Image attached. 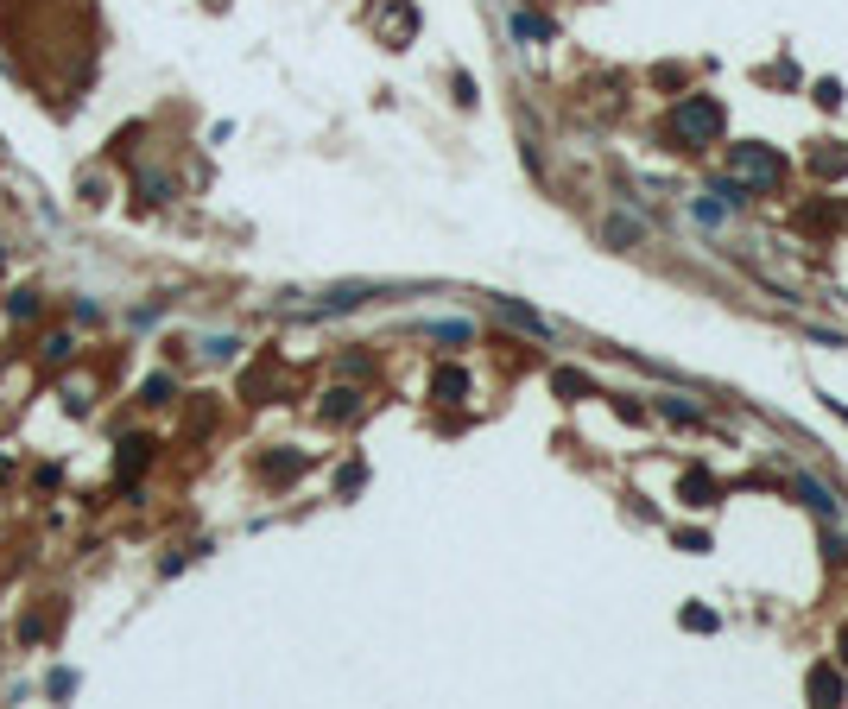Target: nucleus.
<instances>
[{"mask_svg": "<svg viewBox=\"0 0 848 709\" xmlns=\"http://www.w3.org/2000/svg\"><path fill=\"white\" fill-rule=\"evenodd\" d=\"M779 171H785V158L772 146H728V177H741V184H779Z\"/></svg>", "mask_w": 848, "mask_h": 709, "instance_id": "nucleus-1", "label": "nucleus"}, {"mask_svg": "<svg viewBox=\"0 0 848 709\" xmlns=\"http://www.w3.org/2000/svg\"><path fill=\"white\" fill-rule=\"evenodd\" d=\"M671 127H678L684 140H697V146H703V140H715V134H722V108H715L709 96H691V102H678Z\"/></svg>", "mask_w": 848, "mask_h": 709, "instance_id": "nucleus-2", "label": "nucleus"}, {"mask_svg": "<svg viewBox=\"0 0 848 709\" xmlns=\"http://www.w3.org/2000/svg\"><path fill=\"white\" fill-rule=\"evenodd\" d=\"M500 317H507V323H520V329H532V336H545V329H551L532 304H513V298H500Z\"/></svg>", "mask_w": 848, "mask_h": 709, "instance_id": "nucleus-3", "label": "nucleus"}, {"mask_svg": "<svg viewBox=\"0 0 848 709\" xmlns=\"http://www.w3.org/2000/svg\"><path fill=\"white\" fill-rule=\"evenodd\" d=\"M811 697L836 704V697H843V678H836V672H811Z\"/></svg>", "mask_w": 848, "mask_h": 709, "instance_id": "nucleus-4", "label": "nucleus"}, {"mask_svg": "<svg viewBox=\"0 0 848 709\" xmlns=\"http://www.w3.org/2000/svg\"><path fill=\"white\" fill-rule=\"evenodd\" d=\"M798 488H804V494H811V507H817V513H836V494H823V488H817V481H811V475H798Z\"/></svg>", "mask_w": 848, "mask_h": 709, "instance_id": "nucleus-5", "label": "nucleus"}, {"mask_svg": "<svg viewBox=\"0 0 848 709\" xmlns=\"http://www.w3.org/2000/svg\"><path fill=\"white\" fill-rule=\"evenodd\" d=\"M355 412V393H329V406H323V419H348Z\"/></svg>", "mask_w": 848, "mask_h": 709, "instance_id": "nucleus-6", "label": "nucleus"}, {"mask_svg": "<svg viewBox=\"0 0 848 709\" xmlns=\"http://www.w3.org/2000/svg\"><path fill=\"white\" fill-rule=\"evenodd\" d=\"M437 393H443V400H456V393H462V374H456V368H443V374H437Z\"/></svg>", "mask_w": 848, "mask_h": 709, "instance_id": "nucleus-7", "label": "nucleus"}, {"mask_svg": "<svg viewBox=\"0 0 848 709\" xmlns=\"http://www.w3.org/2000/svg\"><path fill=\"white\" fill-rule=\"evenodd\" d=\"M608 241H640V222H608Z\"/></svg>", "mask_w": 848, "mask_h": 709, "instance_id": "nucleus-8", "label": "nucleus"}, {"mask_svg": "<svg viewBox=\"0 0 848 709\" xmlns=\"http://www.w3.org/2000/svg\"><path fill=\"white\" fill-rule=\"evenodd\" d=\"M843 659H848V633H843Z\"/></svg>", "mask_w": 848, "mask_h": 709, "instance_id": "nucleus-9", "label": "nucleus"}]
</instances>
